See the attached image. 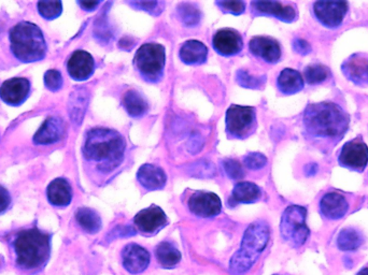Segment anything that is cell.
I'll list each match as a JSON object with an SVG mask.
<instances>
[{
	"instance_id": "25",
	"label": "cell",
	"mask_w": 368,
	"mask_h": 275,
	"mask_svg": "<svg viewBox=\"0 0 368 275\" xmlns=\"http://www.w3.org/2000/svg\"><path fill=\"white\" fill-rule=\"evenodd\" d=\"M279 90L285 95H294L304 88V79L297 71L285 68L277 80Z\"/></svg>"
},
{
	"instance_id": "36",
	"label": "cell",
	"mask_w": 368,
	"mask_h": 275,
	"mask_svg": "<svg viewBox=\"0 0 368 275\" xmlns=\"http://www.w3.org/2000/svg\"><path fill=\"white\" fill-rule=\"evenodd\" d=\"M39 14L46 20H54L61 14V3L59 1H40L38 3Z\"/></svg>"
},
{
	"instance_id": "14",
	"label": "cell",
	"mask_w": 368,
	"mask_h": 275,
	"mask_svg": "<svg viewBox=\"0 0 368 275\" xmlns=\"http://www.w3.org/2000/svg\"><path fill=\"white\" fill-rule=\"evenodd\" d=\"M349 210V202L344 194L337 192H329L320 201V212L329 221L342 219Z\"/></svg>"
},
{
	"instance_id": "34",
	"label": "cell",
	"mask_w": 368,
	"mask_h": 275,
	"mask_svg": "<svg viewBox=\"0 0 368 275\" xmlns=\"http://www.w3.org/2000/svg\"><path fill=\"white\" fill-rule=\"evenodd\" d=\"M188 173L191 177H200V179H209V177H215V167L209 160H198V162L190 165L189 168H188Z\"/></svg>"
},
{
	"instance_id": "39",
	"label": "cell",
	"mask_w": 368,
	"mask_h": 275,
	"mask_svg": "<svg viewBox=\"0 0 368 275\" xmlns=\"http://www.w3.org/2000/svg\"><path fill=\"white\" fill-rule=\"evenodd\" d=\"M243 162L247 168L251 170H259L266 166L267 158L261 153H250L245 156Z\"/></svg>"
},
{
	"instance_id": "20",
	"label": "cell",
	"mask_w": 368,
	"mask_h": 275,
	"mask_svg": "<svg viewBox=\"0 0 368 275\" xmlns=\"http://www.w3.org/2000/svg\"><path fill=\"white\" fill-rule=\"evenodd\" d=\"M250 51L267 63H276L281 58L280 44L272 38L260 36L252 38L250 41Z\"/></svg>"
},
{
	"instance_id": "40",
	"label": "cell",
	"mask_w": 368,
	"mask_h": 275,
	"mask_svg": "<svg viewBox=\"0 0 368 275\" xmlns=\"http://www.w3.org/2000/svg\"><path fill=\"white\" fill-rule=\"evenodd\" d=\"M44 83L48 90L56 92L63 85V78H61V73L57 71H46L44 75Z\"/></svg>"
},
{
	"instance_id": "18",
	"label": "cell",
	"mask_w": 368,
	"mask_h": 275,
	"mask_svg": "<svg viewBox=\"0 0 368 275\" xmlns=\"http://www.w3.org/2000/svg\"><path fill=\"white\" fill-rule=\"evenodd\" d=\"M252 7L260 14L272 16L285 23H292L297 19L296 8L291 4L279 1H253Z\"/></svg>"
},
{
	"instance_id": "24",
	"label": "cell",
	"mask_w": 368,
	"mask_h": 275,
	"mask_svg": "<svg viewBox=\"0 0 368 275\" xmlns=\"http://www.w3.org/2000/svg\"><path fill=\"white\" fill-rule=\"evenodd\" d=\"M208 55V48L203 42L189 40L181 46L180 58L188 65H200L205 63Z\"/></svg>"
},
{
	"instance_id": "17",
	"label": "cell",
	"mask_w": 368,
	"mask_h": 275,
	"mask_svg": "<svg viewBox=\"0 0 368 275\" xmlns=\"http://www.w3.org/2000/svg\"><path fill=\"white\" fill-rule=\"evenodd\" d=\"M31 90L29 80L23 78H14L8 80L0 88V97L8 105H20L24 103Z\"/></svg>"
},
{
	"instance_id": "30",
	"label": "cell",
	"mask_w": 368,
	"mask_h": 275,
	"mask_svg": "<svg viewBox=\"0 0 368 275\" xmlns=\"http://www.w3.org/2000/svg\"><path fill=\"white\" fill-rule=\"evenodd\" d=\"M363 242V234L354 228H346L342 230L337 238L338 249L344 251H357Z\"/></svg>"
},
{
	"instance_id": "31",
	"label": "cell",
	"mask_w": 368,
	"mask_h": 275,
	"mask_svg": "<svg viewBox=\"0 0 368 275\" xmlns=\"http://www.w3.org/2000/svg\"><path fill=\"white\" fill-rule=\"evenodd\" d=\"M76 219L82 229L88 234H96L101 230V219L99 215L92 209L81 208L76 213Z\"/></svg>"
},
{
	"instance_id": "8",
	"label": "cell",
	"mask_w": 368,
	"mask_h": 275,
	"mask_svg": "<svg viewBox=\"0 0 368 275\" xmlns=\"http://www.w3.org/2000/svg\"><path fill=\"white\" fill-rule=\"evenodd\" d=\"M338 162L340 166L354 172L362 173L368 164V147L362 137L348 141L340 151Z\"/></svg>"
},
{
	"instance_id": "49",
	"label": "cell",
	"mask_w": 368,
	"mask_h": 275,
	"mask_svg": "<svg viewBox=\"0 0 368 275\" xmlns=\"http://www.w3.org/2000/svg\"><path fill=\"white\" fill-rule=\"evenodd\" d=\"M357 275H368V268L362 269Z\"/></svg>"
},
{
	"instance_id": "4",
	"label": "cell",
	"mask_w": 368,
	"mask_h": 275,
	"mask_svg": "<svg viewBox=\"0 0 368 275\" xmlns=\"http://www.w3.org/2000/svg\"><path fill=\"white\" fill-rule=\"evenodd\" d=\"M16 264L25 270L40 268L50 256V236L37 228L19 232L14 242Z\"/></svg>"
},
{
	"instance_id": "10",
	"label": "cell",
	"mask_w": 368,
	"mask_h": 275,
	"mask_svg": "<svg viewBox=\"0 0 368 275\" xmlns=\"http://www.w3.org/2000/svg\"><path fill=\"white\" fill-rule=\"evenodd\" d=\"M255 122V109L242 105H230L226 112V130L232 137L245 138Z\"/></svg>"
},
{
	"instance_id": "22",
	"label": "cell",
	"mask_w": 368,
	"mask_h": 275,
	"mask_svg": "<svg viewBox=\"0 0 368 275\" xmlns=\"http://www.w3.org/2000/svg\"><path fill=\"white\" fill-rule=\"evenodd\" d=\"M139 183L148 190H158L164 187L167 177L163 169L152 164H145L139 168L137 173Z\"/></svg>"
},
{
	"instance_id": "11",
	"label": "cell",
	"mask_w": 368,
	"mask_h": 275,
	"mask_svg": "<svg viewBox=\"0 0 368 275\" xmlns=\"http://www.w3.org/2000/svg\"><path fill=\"white\" fill-rule=\"evenodd\" d=\"M342 71L347 80L359 88H368V55L355 53L342 63Z\"/></svg>"
},
{
	"instance_id": "43",
	"label": "cell",
	"mask_w": 368,
	"mask_h": 275,
	"mask_svg": "<svg viewBox=\"0 0 368 275\" xmlns=\"http://www.w3.org/2000/svg\"><path fill=\"white\" fill-rule=\"evenodd\" d=\"M134 228L131 226H118L111 232V240L114 238H123V237L134 236Z\"/></svg>"
},
{
	"instance_id": "32",
	"label": "cell",
	"mask_w": 368,
	"mask_h": 275,
	"mask_svg": "<svg viewBox=\"0 0 368 275\" xmlns=\"http://www.w3.org/2000/svg\"><path fill=\"white\" fill-rule=\"evenodd\" d=\"M329 75L331 73H329V68L321 63H312V65L307 66L304 71L305 80L310 85L323 83L327 81Z\"/></svg>"
},
{
	"instance_id": "12",
	"label": "cell",
	"mask_w": 368,
	"mask_h": 275,
	"mask_svg": "<svg viewBox=\"0 0 368 275\" xmlns=\"http://www.w3.org/2000/svg\"><path fill=\"white\" fill-rule=\"evenodd\" d=\"M189 208L196 217H213L221 212L222 203L213 192H196L189 199Z\"/></svg>"
},
{
	"instance_id": "21",
	"label": "cell",
	"mask_w": 368,
	"mask_h": 275,
	"mask_svg": "<svg viewBox=\"0 0 368 275\" xmlns=\"http://www.w3.org/2000/svg\"><path fill=\"white\" fill-rule=\"evenodd\" d=\"M65 127L58 118H48L40 127L39 130L34 137V141L37 145H51L61 140L64 135Z\"/></svg>"
},
{
	"instance_id": "26",
	"label": "cell",
	"mask_w": 368,
	"mask_h": 275,
	"mask_svg": "<svg viewBox=\"0 0 368 275\" xmlns=\"http://www.w3.org/2000/svg\"><path fill=\"white\" fill-rule=\"evenodd\" d=\"M261 197V190L259 186L250 182H241L235 186L232 192L230 201L232 203H252L259 200Z\"/></svg>"
},
{
	"instance_id": "41",
	"label": "cell",
	"mask_w": 368,
	"mask_h": 275,
	"mask_svg": "<svg viewBox=\"0 0 368 275\" xmlns=\"http://www.w3.org/2000/svg\"><path fill=\"white\" fill-rule=\"evenodd\" d=\"M217 5L223 11L234 14V16H239L245 10V4L243 1H218Z\"/></svg>"
},
{
	"instance_id": "23",
	"label": "cell",
	"mask_w": 368,
	"mask_h": 275,
	"mask_svg": "<svg viewBox=\"0 0 368 275\" xmlns=\"http://www.w3.org/2000/svg\"><path fill=\"white\" fill-rule=\"evenodd\" d=\"M73 192L68 182L56 179L51 182L48 187V199L55 207H66L71 202Z\"/></svg>"
},
{
	"instance_id": "2",
	"label": "cell",
	"mask_w": 368,
	"mask_h": 275,
	"mask_svg": "<svg viewBox=\"0 0 368 275\" xmlns=\"http://www.w3.org/2000/svg\"><path fill=\"white\" fill-rule=\"evenodd\" d=\"M126 143L118 131L108 128H94L88 131L84 143L86 158L99 162V170L103 172L116 169L122 162Z\"/></svg>"
},
{
	"instance_id": "47",
	"label": "cell",
	"mask_w": 368,
	"mask_h": 275,
	"mask_svg": "<svg viewBox=\"0 0 368 275\" xmlns=\"http://www.w3.org/2000/svg\"><path fill=\"white\" fill-rule=\"evenodd\" d=\"M118 46L123 50L130 51L135 46L134 40L131 37H124L118 42Z\"/></svg>"
},
{
	"instance_id": "35",
	"label": "cell",
	"mask_w": 368,
	"mask_h": 275,
	"mask_svg": "<svg viewBox=\"0 0 368 275\" xmlns=\"http://www.w3.org/2000/svg\"><path fill=\"white\" fill-rule=\"evenodd\" d=\"M236 81L242 88L257 90L265 83V77H253L248 71L240 69L237 71Z\"/></svg>"
},
{
	"instance_id": "37",
	"label": "cell",
	"mask_w": 368,
	"mask_h": 275,
	"mask_svg": "<svg viewBox=\"0 0 368 275\" xmlns=\"http://www.w3.org/2000/svg\"><path fill=\"white\" fill-rule=\"evenodd\" d=\"M95 37L103 43H108L112 38V33L110 26L108 25L106 16H101L96 21L95 24Z\"/></svg>"
},
{
	"instance_id": "42",
	"label": "cell",
	"mask_w": 368,
	"mask_h": 275,
	"mask_svg": "<svg viewBox=\"0 0 368 275\" xmlns=\"http://www.w3.org/2000/svg\"><path fill=\"white\" fill-rule=\"evenodd\" d=\"M131 5L151 14H160L158 9H160V4L158 1H137V3H131Z\"/></svg>"
},
{
	"instance_id": "28",
	"label": "cell",
	"mask_w": 368,
	"mask_h": 275,
	"mask_svg": "<svg viewBox=\"0 0 368 275\" xmlns=\"http://www.w3.org/2000/svg\"><path fill=\"white\" fill-rule=\"evenodd\" d=\"M123 105L133 118H140L147 113L148 103L137 90H128L123 97Z\"/></svg>"
},
{
	"instance_id": "29",
	"label": "cell",
	"mask_w": 368,
	"mask_h": 275,
	"mask_svg": "<svg viewBox=\"0 0 368 275\" xmlns=\"http://www.w3.org/2000/svg\"><path fill=\"white\" fill-rule=\"evenodd\" d=\"M156 258L164 268H173L181 260V253L171 243L162 242L156 247Z\"/></svg>"
},
{
	"instance_id": "7",
	"label": "cell",
	"mask_w": 368,
	"mask_h": 275,
	"mask_svg": "<svg viewBox=\"0 0 368 275\" xmlns=\"http://www.w3.org/2000/svg\"><path fill=\"white\" fill-rule=\"evenodd\" d=\"M135 65L143 77L158 80L165 67V48L162 44L145 43L139 48L135 56Z\"/></svg>"
},
{
	"instance_id": "9",
	"label": "cell",
	"mask_w": 368,
	"mask_h": 275,
	"mask_svg": "<svg viewBox=\"0 0 368 275\" xmlns=\"http://www.w3.org/2000/svg\"><path fill=\"white\" fill-rule=\"evenodd\" d=\"M315 18L325 28L337 29L342 26L348 14L347 1H317L314 4Z\"/></svg>"
},
{
	"instance_id": "15",
	"label": "cell",
	"mask_w": 368,
	"mask_h": 275,
	"mask_svg": "<svg viewBox=\"0 0 368 275\" xmlns=\"http://www.w3.org/2000/svg\"><path fill=\"white\" fill-rule=\"evenodd\" d=\"M94 59L86 51H76L67 63L69 75L76 81L88 80L94 73Z\"/></svg>"
},
{
	"instance_id": "19",
	"label": "cell",
	"mask_w": 368,
	"mask_h": 275,
	"mask_svg": "<svg viewBox=\"0 0 368 275\" xmlns=\"http://www.w3.org/2000/svg\"><path fill=\"white\" fill-rule=\"evenodd\" d=\"M213 48L224 56H232L242 48V38L232 29H221L213 37Z\"/></svg>"
},
{
	"instance_id": "3",
	"label": "cell",
	"mask_w": 368,
	"mask_h": 275,
	"mask_svg": "<svg viewBox=\"0 0 368 275\" xmlns=\"http://www.w3.org/2000/svg\"><path fill=\"white\" fill-rule=\"evenodd\" d=\"M270 232L267 224L262 221L255 222L247 228L243 234L240 249L230 259V274L242 275L252 268L267 247Z\"/></svg>"
},
{
	"instance_id": "48",
	"label": "cell",
	"mask_w": 368,
	"mask_h": 275,
	"mask_svg": "<svg viewBox=\"0 0 368 275\" xmlns=\"http://www.w3.org/2000/svg\"><path fill=\"white\" fill-rule=\"evenodd\" d=\"M78 4L86 11H93L99 6V1H79Z\"/></svg>"
},
{
	"instance_id": "27",
	"label": "cell",
	"mask_w": 368,
	"mask_h": 275,
	"mask_svg": "<svg viewBox=\"0 0 368 275\" xmlns=\"http://www.w3.org/2000/svg\"><path fill=\"white\" fill-rule=\"evenodd\" d=\"M88 94L84 88L76 90L71 94V101H69V113L71 120L76 124H81L88 108Z\"/></svg>"
},
{
	"instance_id": "44",
	"label": "cell",
	"mask_w": 368,
	"mask_h": 275,
	"mask_svg": "<svg viewBox=\"0 0 368 275\" xmlns=\"http://www.w3.org/2000/svg\"><path fill=\"white\" fill-rule=\"evenodd\" d=\"M10 202H11V198H10L9 192L5 187L0 185V213L5 212L7 210Z\"/></svg>"
},
{
	"instance_id": "13",
	"label": "cell",
	"mask_w": 368,
	"mask_h": 275,
	"mask_svg": "<svg viewBox=\"0 0 368 275\" xmlns=\"http://www.w3.org/2000/svg\"><path fill=\"white\" fill-rule=\"evenodd\" d=\"M134 223L143 234H155L167 225V217L160 207L152 205L150 208L141 210L135 217Z\"/></svg>"
},
{
	"instance_id": "45",
	"label": "cell",
	"mask_w": 368,
	"mask_h": 275,
	"mask_svg": "<svg viewBox=\"0 0 368 275\" xmlns=\"http://www.w3.org/2000/svg\"><path fill=\"white\" fill-rule=\"evenodd\" d=\"M293 48L298 54L307 55L312 52V46H310L308 42L302 39H296L293 42Z\"/></svg>"
},
{
	"instance_id": "1",
	"label": "cell",
	"mask_w": 368,
	"mask_h": 275,
	"mask_svg": "<svg viewBox=\"0 0 368 275\" xmlns=\"http://www.w3.org/2000/svg\"><path fill=\"white\" fill-rule=\"evenodd\" d=\"M305 135L322 153L329 154L342 140L350 125V115L331 101L310 103L302 116Z\"/></svg>"
},
{
	"instance_id": "46",
	"label": "cell",
	"mask_w": 368,
	"mask_h": 275,
	"mask_svg": "<svg viewBox=\"0 0 368 275\" xmlns=\"http://www.w3.org/2000/svg\"><path fill=\"white\" fill-rule=\"evenodd\" d=\"M188 149H189L190 153L195 154L200 152L203 149V140L200 135H194L191 138L189 145H188Z\"/></svg>"
},
{
	"instance_id": "6",
	"label": "cell",
	"mask_w": 368,
	"mask_h": 275,
	"mask_svg": "<svg viewBox=\"0 0 368 275\" xmlns=\"http://www.w3.org/2000/svg\"><path fill=\"white\" fill-rule=\"evenodd\" d=\"M307 209L300 205H290L281 217V237L292 247H302L310 238V230L306 225Z\"/></svg>"
},
{
	"instance_id": "38",
	"label": "cell",
	"mask_w": 368,
	"mask_h": 275,
	"mask_svg": "<svg viewBox=\"0 0 368 275\" xmlns=\"http://www.w3.org/2000/svg\"><path fill=\"white\" fill-rule=\"evenodd\" d=\"M224 171L232 180H241L245 177V171L240 162L235 160H225L223 162Z\"/></svg>"
},
{
	"instance_id": "16",
	"label": "cell",
	"mask_w": 368,
	"mask_h": 275,
	"mask_svg": "<svg viewBox=\"0 0 368 275\" xmlns=\"http://www.w3.org/2000/svg\"><path fill=\"white\" fill-rule=\"evenodd\" d=\"M123 266L133 274L143 272L150 264V254L138 244H128L122 251Z\"/></svg>"
},
{
	"instance_id": "5",
	"label": "cell",
	"mask_w": 368,
	"mask_h": 275,
	"mask_svg": "<svg viewBox=\"0 0 368 275\" xmlns=\"http://www.w3.org/2000/svg\"><path fill=\"white\" fill-rule=\"evenodd\" d=\"M10 41L14 56L23 63L41 61L46 56L44 33L33 23L22 22L16 25L10 33Z\"/></svg>"
},
{
	"instance_id": "33",
	"label": "cell",
	"mask_w": 368,
	"mask_h": 275,
	"mask_svg": "<svg viewBox=\"0 0 368 275\" xmlns=\"http://www.w3.org/2000/svg\"><path fill=\"white\" fill-rule=\"evenodd\" d=\"M178 16L185 26L194 27L200 22L202 14L195 5L192 4H181L178 7Z\"/></svg>"
}]
</instances>
